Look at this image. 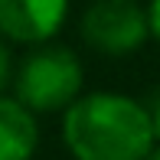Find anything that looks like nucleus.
Wrapping results in <instances>:
<instances>
[{
    "instance_id": "f257e3e1",
    "label": "nucleus",
    "mask_w": 160,
    "mask_h": 160,
    "mask_svg": "<svg viewBox=\"0 0 160 160\" xmlns=\"http://www.w3.org/2000/svg\"><path fill=\"white\" fill-rule=\"evenodd\" d=\"M62 137L75 160H144L157 144L150 111L118 92L78 95L62 114Z\"/></svg>"
},
{
    "instance_id": "f03ea898",
    "label": "nucleus",
    "mask_w": 160,
    "mask_h": 160,
    "mask_svg": "<svg viewBox=\"0 0 160 160\" xmlns=\"http://www.w3.org/2000/svg\"><path fill=\"white\" fill-rule=\"evenodd\" d=\"M85 69L78 56L69 46L56 42H36V49L20 62L17 69V98L30 108L33 114L65 111L78 95H82Z\"/></svg>"
},
{
    "instance_id": "7ed1b4c3",
    "label": "nucleus",
    "mask_w": 160,
    "mask_h": 160,
    "mask_svg": "<svg viewBox=\"0 0 160 160\" xmlns=\"http://www.w3.org/2000/svg\"><path fill=\"white\" fill-rule=\"evenodd\" d=\"M82 39L105 56H128L150 39L147 10L134 0H95L82 17Z\"/></svg>"
},
{
    "instance_id": "20e7f679",
    "label": "nucleus",
    "mask_w": 160,
    "mask_h": 160,
    "mask_svg": "<svg viewBox=\"0 0 160 160\" xmlns=\"http://www.w3.org/2000/svg\"><path fill=\"white\" fill-rule=\"evenodd\" d=\"M69 0H0V36L10 42H46L62 30Z\"/></svg>"
},
{
    "instance_id": "39448f33",
    "label": "nucleus",
    "mask_w": 160,
    "mask_h": 160,
    "mask_svg": "<svg viewBox=\"0 0 160 160\" xmlns=\"http://www.w3.org/2000/svg\"><path fill=\"white\" fill-rule=\"evenodd\" d=\"M39 147L36 114L17 95L0 92V160H33Z\"/></svg>"
},
{
    "instance_id": "423d86ee",
    "label": "nucleus",
    "mask_w": 160,
    "mask_h": 160,
    "mask_svg": "<svg viewBox=\"0 0 160 160\" xmlns=\"http://www.w3.org/2000/svg\"><path fill=\"white\" fill-rule=\"evenodd\" d=\"M10 75H13V56H10V46H7V39L0 36V92L7 88Z\"/></svg>"
},
{
    "instance_id": "0eeeda50",
    "label": "nucleus",
    "mask_w": 160,
    "mask_h": 160,
    "mask_svg": "<svg viewBox=\"0 0 160 160\" xmlns=\"http://www.w3.org/2000/svg\"><path fill=\"white\" fill-rule=\"evenodd\" d=\"M147 23H150V36L160 42V0H150V7H147Z\"/></svg>"
},
{
    "instance_id": "6e6552de",
    "label": "nucleus",
    "mask_w": 160,
    "mask_h": 160,
    "mask_svg": "<svg viewBox=\"0 0 160 160\" xmlns=\"http://www.w3.org/2000/svg\"><path fill=\"white\" fill-rule=\"evenodd\" d=\"M150 124H154V141L160 144V98H157V105L150 108Z\"/></svg>"
},
{
    "instance_id": "1a4fd4ad",
    "label": "nucleus",
    "mask_w": 160,
    "mask_h": 160,
    "mask_svg": "<svg viewBox=\"0 0 160 160\" xmlns=\"http://www.w3.org/2000/svg\"><path fill=\"white\" fill-rule=\"evenodd\" d=\"M144 160H160V147H157V144H154V150H150V154L144 157Z\"/></svg>"
}]
</instances>
